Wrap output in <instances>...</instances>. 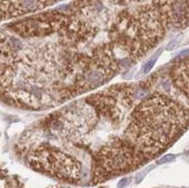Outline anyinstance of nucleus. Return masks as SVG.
Segmentation results:
<instances>
[{
    "label": "nucleus",
    "instance_id": "obj_1",
    "mask_svg": "<svg viewBox=\"0 0 189 188\" xmlns=\"http://www.w3.org/2000/svg\"><path fill=\"white\" fill-rule=\"evenodd\" d=\"M189 127V109L162 93H153L135 108L125 138L146 161L164 152Z\"/></svg>",
    "mask_w": 189,
    "mask_h": 188
},
{
    "label": "nucleus",
    "instance_id": "obj_7",
    "mask_svg": "<svg viewBox=\"0 0 189 188\" xmlns=\"http://www.w3.org/2000/svg\"><path fill=\"white\" fill-rule=\"evenodd\" d=\"M172 84L189 100V55L177 59L169 71Z\"/></svg>",
    "mask_w": 189,
    "mask_h": 188
},
{
    "label": "nucleus",
    "instance_id": "obj_12",
    "mask_svg": "<svg viewBox=\"0 0 189 188\" xmlns=\"http://www.w3.org/2000/svg\"><path fill=\"white\" fill-rule=\"evenodd\" d=\"M128 182H129V179H128V178H125V179H122L121 182L118 184V187H122V186H125V185H128Z\"/></svg>",
    "mask_w": 189,
    "mask_h": 188
},
{
    "label": "nucleus",
    "instance_id": "obj_9",
    "mask_svg": "<svg viewBox=\"0 0 189 188\" xmlns=\"http://www.w3.org/2000/svg\"><path fill=\"white\" fill-rule=\"evenodd\" d=\"M181 41V35L180 36H177L176 39H174V40H172L169 43H168V45L166 47V50H173V49H175L176 47L179 45V42Z\"/></svg>",
    "mask_w": 189,
    "mask_h": 188
},
{
    "label": "nucleus",
    "instance_id": "obj_3",
    "mask_svg": "<svg viewBox=\"0 0 189 188\" xmlns=\"http://www.w3.org/2000/svg\"><path fill=\"white\" fill-rule=\"evenodd\" d=\"M143 156L126 138L102 148L94 157L93 182L99 184L114 175L129 172L145 162Z\"/></svg>",
    "mask_w": 189,
    "mask_h": 188
},
{
    "label": "nucleus",
    "instance_id": "obj_6",
    "mask_svg": "<svg viewBox=\"0 0 189 188\" xmlns=\"http://www.w3.org/2000/svg\"><path fill=\"white\" fill-rule=\"evenodd\" d=\"M56 0H5L6 19L35 13L52 5Z\"/></svg>",
    "mask_w": 189,
    "mask_h": 188
},
{
    "label": "nucleus",
    "instance_id": "obj_2",
    "mask_svg": "<svg viewBox=\"0 0 189 188\" xmlns=\"http://www.w3.org/2000/svg\"><path fill=\"white\" fill-rule=\"evenodd\" d=\"M167 25L153 5L118 13L110 27V43L130 59H139L165 37Z\"/></svg>",
    "mask_w": 189,
    "mask_h": 188
},
{
    "label": "nucleus",
    "instance_id": "obj_10",
    "mask_svg": "<svg viewBox=\"0 0 189 188\" xmlns=\"http://www.w3.org/2000/svg\"><path fill=\"white\" fill-rule=\"evenodd\" d=\"M175 159V156L174 154H165L162 158H160L159 160L157 161L158 164H167V162H171Z\"/></svg>",
    "mask_w": 189,
    "mask_h": 188
},
{
    "label": "nucleus",
    "instance_id": "obj_4",
    "mask_svg": "<svg viewBox=\"0 0 189 188\" xmlns=\"http://www.w3.org/2000/svg\"><path fill=\"white\" fill-rule=\"evenodd\" d=\"M30 162L36 170L66 181H79L81 176L80 162L55 148L36 150Z\"/></svg>",
    "mask_w": 189,
    "mask_h": 188
},
{
    "label": "nucleus",
    "instance_id": "obj_5",
    "mask_svg": "<svg viewBox=\"0 0 189 188\" xmlns=\"http://www.w3.org/2000/svg\"><path fill=\"white\" fill-rule=\"evenodd\" d=\"M167 27L176 29L189 26V0H152Z\"/></svg>",
    "mask_w": 189,
    "mask_h": 188
},
{
    "label": "nucleus",
    "instance_id": "obj_8",
    "mask_svg": "<svg viewBox=\"0 0 189 188\" xmlns=\"http://www.w3.org/2000/svg\"><path fill=\"white\" fill-rule=\"evenodd\" d=\"M158 56H159V52L156 55V56H153L152 58H150L149 60L144 64V66H143V73H149L150 71L152 70V67L154 66V64H156V60H157V58H158Z\"/></svg>",
    "mask_w": 189,
    "mask_h": 188
},
{
    "label": "nucleus",
    "instance_id": "obj_11",
    "mask_svg": "<svg viewBox=\"0 0 189 188\" xmlns=\"http://www.w3.org/2000/svg\"><path fill=\"white\" fill-rule=\"evenodd\" d=\"M113 4H116V5H130V4H134V2H138V1H142V0H110Z\"/></svg>",
    "mask_w": 189,
    "mask_h": 188
}]
</instances>
